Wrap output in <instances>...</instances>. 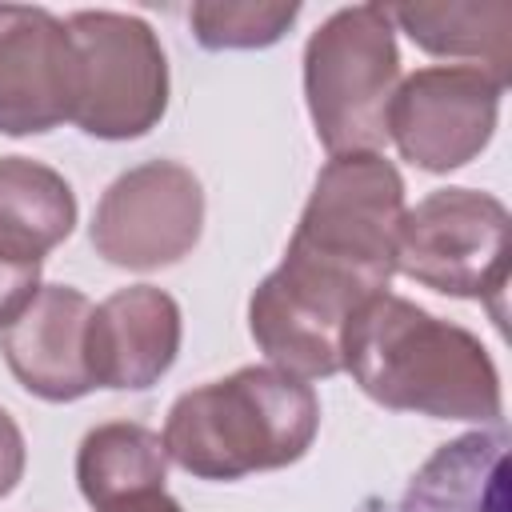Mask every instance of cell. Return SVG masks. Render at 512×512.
<instances>
[{
  "label": "cell",
  "instance_id": "7c38bea8",
  "mask_svg": "<svg viewBox=\"0 0 512 512\" xmlns=\"http://www.w3.org/2000/svg\"><path fill=\"white\" fill-rule=\"evenodd\" d=\"M400 512H508V436L464 432L440 444L408 480Z\"/></svg>",
  "mask_w": 512,
  "mask_h": 512
},
{
  "label": "cell",
  "instance_id": "3957f363",
  "mask_svg": "<svg viewBox=\"0 0 512 512\" xmlns=\"http://www.w3.org/2000/svg\"><path fill=\"white\" fill-rule=\"evenodd\" d=\"M320 432V400L308 380L244 364L176 396L164 420V452L196 480H244L296 464Z\"/></svg>",
  "mask_w": 512,
  "mask_h": 512
},
{
  "label": "cell",
  "instance_id": "e0dca14e",
  "mask_svg": "<svg viewBox=\"0 0 512 512\" xmlns=\"http://www.w3.org/2000/svg\"><path fill=\"white\" fill-rule=\"evenodd\" d=\"M36 292H40V264H20L0 256V328L12 324Z\"/></svg>",
  "mask_w": 512,
  "mask_h": 512
},
{
  "label": "cell",
  "instance_id": "8992f818",
  "mask_svg": "<svg viewBox=\"0 0 512 512\" xmlns=\"http://www.w3.org/2000/svg\"><path fill=\"white\" fill-rule=\"evenodd\" d=\"M80 104L72 124L96 140H140L168 112V56L148 20L112 8L72 12Z\"/></svg>",
  "mask_w": 512,
  "mask_h": 512
},
{
  "label": "cell",
  "instance_id": "d6986e66",
  "mask_svg": "<svg viewBox=\"0 0 512 512\" xmlns=\"http://www.w3.org/2000/svg\"><path fill=\"white\" fill-rule=\"evenodd\" d=\"M96 512H184L176 496H168L164 488H144V492H132V496H120Z\"/></svg>",
  "mask_w": 512,
  "mask_h": 512
},
{
  "label": "cell",
  "instance_id": "277c9868",
  "mask_svg": "<svg viewBox=\"0 0 512 512\" xmlns=\"http://www.w3.org/2000/svg\"><path fill=\"white\" fill-rule=\"evenodd\" d=\"M396 84L400 48L384 4L336 8L304 44V104L328 156L384 148Z\"/></svg>",
  "mask_w": 512,
  "mask_h": 512
},
{
  "label": "cell",
  "instance_id": "30bf717a",
  "mask_svg": "<svg viewBox=\"0 0 512 512\" xmlns=\"http://www.w3.org/2000/svg\"><path fill=\"white\" fill-rule=\"evenodd\" d=\"M88 320L92 300L72 284H40L24 312L0 328V356L16 384L48 404L88 396Z\"/></svg>",
  "mask_w": 512,
  "mask_h": 512
},
{
  "label": "cell",
  "instance_id": "5b68a950",
  "mask_svg": "<svg viewBox=\"0 0 512 512\" xmlns=\"http://www.w3.org/2000/svg\"><path fill=\"white\" fill-rule=\"evenodd\" d=\"M508 232L512 216L492 192L436 188L400 220L396 272L440 296L492 300L500 324V296L508 288Z\"/></svg>",
  "mask_w": 512,
  "mask_h": 512
},
{
  "label": "cell",
  "instance_id": "8fae6325",
  "mask_svg": "<svg viewBox=\"0 0 512 512\" xmlns=\"http://www.w3.org/2000/svg\"><path fill=\"white\" fill-rule=\"evenodd\" d=\"M180 304L156 284L116 288L92 304L88 320V372L96 388L144 392L160 384L180 356Z\"/></svg>",
  "mask_w": 512,
  "mask_h": 512
},
{
  "label": "cell",
  "instance_id": "9c48e42d",
  "mask_svg": "<svg viewBox=\"0 0 512 512\" xmlns=\"http://www.w3.org/2000/svg\"><path fill=\"white\" fill-rule=\"evenodd\" d=\"M80 52L60 16L0 4V136H40L76 116Z\"/></svg>",
  "mask_w": 512,
  "mask_h": 512
},
{
  "label": "cell",
  "instance_id": "9a60e30c",
  "mask_svg": "<svg viewBox=\"0 0 512 512\" xmlns=\"http://www.w3.org/2000/svg\"><path fill=\"white\" fill-rule=\"evenodd\" d=\"M168 452L160 432L136 420H108L84 432L76 448V484L92 508H104L120 496L164 488Z\"/></svg>",
  "mask_w": 512,
  "mask_h": 512
},
{
  "label": "cell",
  "instance_id": "6da1fadb",
  "mask_svg": "<svg viewBox=\"0 0 512 512\" xmlns=\"http://www.w3.org/2000/svg\"><path fill=\"white\" fill-rule=\"evenodd\" d=\"M404 212V176L384 152L328 156L280 268L248 300V332L272 368L300 380L340 372L344 324L396 276Z\"/></svg>",
  "mask_w": 512,
  "mask_h": 512
},
{
  "label": "cell",
  "instance_id": "ba28073f",
  "mask_svg": "<svg viewBox=\"0 0 512 512\" xmlns=\"http://www.w3.org/2000/svg\"><path fill=\"white\" fill-rule=\"evenodd\" d=\"M504 88L476 64L416 68L392 92L388 140L424 172H456L492 144Z\"/></svg>",
  "mask_w": 512,
  "mask_h": 512
},
{
  "label": "cell",
  "instance_id": "52a82bcc",
  "mask_svg": "<svg viewBox=\"0 0 512 512\" xmlns=\"http://www.w3.org/2000/svg\"><path fill=\"white\" fill-rule=\"evenodd\" d=\"M204 232V184L180 160H144L96 200L88 240L100 260L128 272L180 264Z\"/></svg>",
  "mask_w": 512,
  "mask_h": 512
},
{
  "label": "cell",
  "instance_id": "2e32d148",
  "mask_svg": "<svg viewBox=\"0 0 512 512\" xmlns=\"http://www.w3.org/2000/svg\"><path fill=\"white\" fill-rule=\"evenodd\" d=\"M296 0H196L188 8V24L200 48L208 52H244L272 48L296 24Z\"/></svg>",
  "mask_w": 512,
  "mask_h": 512
},
{
  "label": "cell",
  "instance_id": "5bb4252c",
  "mask_svg": "<svg viewBox=\"0 0 512 512\" xmlns=\"http://www.w3.org/2000/svg\"><path fill=\"white\" fill-rule=\"evenodd\" d=\"M388 20L408 32L416 48L444 60H464L508 84L512 72V4H384Z\"/></svg>",
  "mask_w": 512,
  "mask_h": 512
},
{
  "label": "cell",
  "instance_id": "7a4b0ae2",
  "mask_svg": "<svg viewBox=\"0 0 512 512\" xmlns=\"http://www.w3.org/2000/svg\"><path fill=\"white\" fill-rule=\"evenodd\" d=\"M340 368L392 412L496 428L504 420L500 372L480 336L396 292L372 296L344 324Z\"/></svg>",
  "mask_w": 512,
  "mask_h": 512
},
{
  "label": "cell",
  "instance_id": "4fadbf2b",
  "mask_svg": "<svg viewBox=\"0 0 512 512\" xmlns=\"http://www.w3.org/2000/svg\"><path fill=\"white\" fill-rule=\"evenodd\" d=\"M72 228V184L32 156H0V256L44 264V256L64 244Z\"/></svg>",
  "mask_w": 512,
  "mask_h": 512
},
{
  "label": "cell",
  "instance_id": "ac0fdd59",
  "mask_svg": "<svg viewBox=\"0 0 512 512\" xmlns=\"http://www.w3.org/2000/svg\"><path fill=\"white\" fill-rule=\"evenodd\" d=\"M24 464H28L24 432H20V424L0 408V500L16 492V484L24 480Z\"/></svg>",
  "mask_w": 512,
  "mask_h": 512
}]
</instances>
